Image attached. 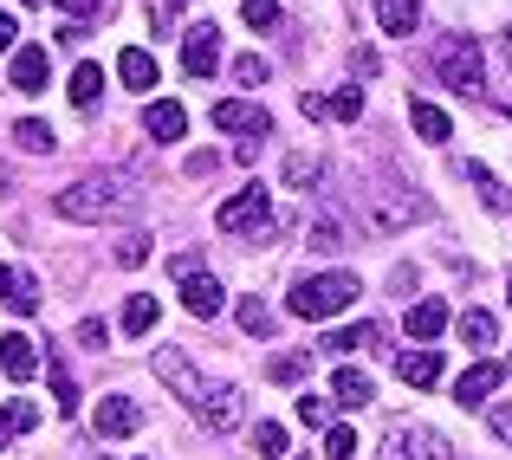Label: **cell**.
Returning a JSON list of instances; mask_svg holds the SVG:
<instances>
[{
	"mask_svg": "<svg viewBox=\"0 0 512 460\" xmlns=\"http://www.w3.org/2000/svg\"><path fill=\"white\" fill-rule=\"evenodd\" d=\"M26 428H39V402H7V409H0V448H7L13 435H26Z\"/></svg>",
	"mask_w": 512,
	"mask_h": 460,
	"instance_id": "obj_24",
	"label": "cell"
},
{
	"mask_svg": "<svg viewBox=\"0 0 512 460\" xmlns=\"http://www.w3.org/2000/svg\"><path fill=\"white\" fill-rule=\"evenodd\" d=\"M156 376H163V383H169V389H175V396H182V402H188V409H195V402H201V396H208V376H201V370H195V363H188V357H182V350H156Z\"/></svg>",
	"mask_w": 512,
	"mask_h": 460,
	"instance_id": "obj_8",
	"label": "cell"
},
{
	"mask_svg": "<svg viewBox=\"0 0 512 460\" xmlns=\"http://www.w3.org/2000/svg\"><path fill=\"white\" fill-rule=\"evenodd\" d=\"M506 59H512V26H506Z\"/></svg>",
	"mask_w": 512,
	"mask_h": 460,
	"instance_id": "obj_46",
	"label": "cell"
},
{
	"mask_svg": "<svg viewBox=\"0 0 512 460\" xmlns=\"http://www.w3.org/2000/svg\"><path fill=\"white\" fill-rule=\"evenodd\" d=\"M500 383H506L500 363H467V370L454 376V402H461V409H487V396H493Z\"/></svg>",
	"mask_w": 512,
	"mask_h": 460,
	"instance_id": "obj_11",
	"label": "cell"
},
{
	"mask_svg": "<svg viewBox=\"0 0 512 460\" xmlns=\"http://www.w3.org/2000/svg\"><path fill=\"white\" fill-rule=\"evenodd\" d=\"M175 279H182V305L195 311V318H214V311H227V292L214 273H201L195 260H175Z\"/></svg>",
	"mask_w": 512,
	"mask_h": 460,
	"instance_id": "obj_6",
	"label": "cell"
},
{
	"mask_svg": "<svg viewBox=\"0 0 512 460\" xmlns=\"http://www.w3.org/2000/svg\"><path fill=\"white\" fill-rule=\"evenodd\" d=\"M376 337H383V331H376V324L363 318V324H344V331H331V337H325V350L350 357V350H376Z\"/></svg>",
	"mask_w": 512,
	"mask_h": 460,
	"instance_id": "obj_23",
	"label": "cell"
},
{
	"mask_svg": "<svg viewBox=\"0 0 512 460\" xmlns=\"http://www.w3.org/2000/svg\"><path fill=\"white\" fill-rule=\"evenodd\" d=\"M318 175H325V169H318V156H292L286 162V188H305V195H312Z\"/></svg>",
	"mask_w": 512,
	"mask_h": 460,
	"instance_id": "obj_31",
	"label": "cell"
},
{
	"mask_svg": "<svg viewBox=\"0 0 512 460\" xmlns=\"http://www.w3.org/2000/svg\"><path fill=\"white\" fill-rule=\"evenodd\" d=\"M253 448H260L266 460H279V454H286V428H279V422H260V435H253Z\"/></svg>",
	"mask_w": 512,
	"mask_h": 460,
	"instance_id": "obj_37",
	"label": "cell"
},
{
	"mask_svg": "<svg viewBox=\"0 0 512 460\" xmlns=\"http://www.w3.org/2000/svg\"><path fill=\"white\" fill-rule=\"evenodd\" d=\"M117 260H124V266H143V260H150V240H143V234H130L124 247H117Z\"/></svg>",
	"mask_w": 512,
	"mask_h": 460,
	"instance_id": "obj_40",
	"label": "cell"
},
{
	"mask_svg": "<svg viewBox=\"0 0 512 460\" xmlns=\"http://www.w3.org/2000/svg\"><path fill=\"white\" fill-rule=\"evenodd\" d=\"M169 7H188V0H169Z\"/></svg>",
	"mask_w": 512,
	"mask_h": 460,
	"instance_id": "obj_48",
	"label": "cell"
},
{
	"mask_svg": "<svg viewBox=\"0 0 512 460\" xmlns=\"http://www.w3.org/2000/svg\"><path fill=\"white\" fill-rule=\"evenodd\" d=\"M493 435H512V409H493Z\"/></svg>",
	"mask_w": 512,
	"mask_h": 460,
	"instance_id": "obj_45",
	"label": "cell"
},
{
	"mask_svg": "<svg viewBox=\"0 0 512 460\" xmlns=\"http://www.w3.org/2000/svg\"><path fill=\"white\" fill-rule=\"evenodd\" d=\"M46 78H52V59H46V46H13V65H7V85L13 91H46Z\"/></svg>",
	"mask_w": 512,
	"mask_h": 460,
	"instance_id": "obj_12",
	"label": "cell"
},
{
	"mask_svg": "<svg viewBox=\"0 0 512 460\" xmlns=\"http://www.w3.org/2000/svg\"><path fill=\"white\" fill-rule=\"evenodd\" d=\"M299 422L305 428H331V396H312V389H305L299 396Z\"/></svg>",
	"mask_w": 512,
	"mask_h": 460,
	"instance_id": "obj_32",
	"label": "cell"
},
{
	"mask_svg": "<svg viewBox=\"0 0 512 460\" xmlns=\"http://www.w3.org/2000/svg\"><path fill=\"white\" fill-rule=\"evenodd\" d=\"M325 454H331V460H357V435H350V428L338 422V428L325 435Z\"/></svg>",
	"mask_w": 512,
	"mask_h": 460,
	"instance_id": "obj_38",
	"label": "cell"
},
{
	"mask_svg": "<svg viewBox=\"0 0 512 460\" xmlns=\"http://www.w3.org/2000/svg\"><path fill=\"white\" fill-rule=\"evenodd\" d=\"M370 396H376V383L363 370H338V376H331V402H338V409H363Z\"/></svg>",
	"mask_w": 512,
	"mask_h": 460,
	"instance_id": "obj_21",
	"label": "cell"
},
{
	"mask_svg": "<svg viewBox=\"0 0 512 460\" xmlns=\"http://www.w3.org/2000/svg\"><path fill=\"white\" fill-rule=\"evenodd\" d=\"M0 305H13L20 318H33V311H39V286L20 273V266H0Z\"/></svg>",
	"mask_w": 512,
	"mask_h": 460,
	"instance_id": "obj_17",
	"label": "cell"
},
{
	"mask_svg": "<svg viewBox=\"0 0 512 460\" xmlns=\"http://www.w3.org/2000/svg\"><path fill=\"white\" fill-rule=\"evenodd\" d=\"M52 208H59L65 221H85V227L124 221V214H137V188H124V182H72V188H59Z\"/></svg>",
	"mask_w": 512,
	"mask_h": 460,
	"instance_id": "obj_1",
	"label": "cell"
},
{
	"mask_svg": "<svg viewBox=\"0 0 512 460\" xmlns=\"http://www.w3.org/2000/svg\"><path fill=\"white\" fill-rule=\"evenodd\" d=\"M396 376H402L409 389H435V383H441V350H435V344L402 350V357H396Z\"/></svg>",
	"mask_w": 512,
	"mask_h": 460,
	"instance_id": "obj_14",
	"label": "cell"
},
{
	"mask_svg": "<svg viewBox=\"0 0 512 460\" xmlns=\"http://www.w3.org/2000/svg\"><path fill=\"white\" fill-rule=\"evenodd\" d=\"M195 415H201V428L227 435V428H240V422H247V396H240V389H208V396L195 402Z\"/></svg>",
	"mask_w": 512,
	"mask_h": 460,
	"instance_id": "obj_9",
	"label": "cell"
},
{
	"mask_svg": "<svg viewBox=\"0 0 512 460\" xmlns=\"http://www.w3.org/2000/svg\"><path fill=\"white\" fill-rule=\"evenodd\" d=\"M376 460H454V448H448V435H435V428H389L383 435V454Z\"/></svg>",
	"mask_w": 512,
	"mask_h": 460,
	"instance_id": "obj_5",
	"label": "cell"
},
{
	"mask_svg": "<svg viewBox=\"0 0 512 460\" xmlns=\"http://www.w3.org/2000/svg\"><path fill=\"white\" fill-rule=\"evenodd\" d=\"M20 46V20H13V13H0V52H13Z\"/></svg>",
	"mask_w": 512,
	"mask_h": 460,
	"instance_id": "obj_42",
	"label": "cell"
},
{
	"mask_svg": "<svg viewBox=\"0 0 512 460\" xmlns=\"http://www.w3.org/2000/svg\"><path fill=\"white\" fill-rule=\"evenodd\" d=\"M331 117H344V124H357V117H363V85H344L338 98H331Z\"/></svg>",
	"mask_w": 512,
	"mask_h": 460,
	"instance_id": "obj_36",
	"label": "cell"
},
{
	"mask_svg": "<svg viewBox=\"0 0 512 460\" xmlns=\"http://www.w3.org/2000/svg\"><path fill=\"white\" fill-rule=\"evenodd\" d=\"M91 428H98L104 441H124V435H137V428H143V409L130 396H104L98 409H91Z\"/></svg>",
	"mask_w": 512,
	"mask_h": 460,
	"instance_id": "obj_10",
	"label": "cell"
},
{
	"mask_svg": "<svg viewBox=\"0 0 512 460\" xmlns=\"http://www.w3.org/2000/svg\"><path fill=\"white\" fill-rule=\"evenodd\" d=\"M240 331H247V337H266V331H273V311H266L260 299H247V305H240Z\"/></svg>",
	"mask_w": 512,
	"mask_h": 460,
	"instance_id": "obj_35",
	"label": "cell"
},
{
	"mask_svg": "<svg viewBox=\"0 0 512 460\" xmlns=\"http://www.w3.org/2000/svg\"><path fill=\"white\" fill-rule=\"evenodd\" d=\"M78 337H85L91 350H104V324H98V318H85V324H78Z\"/></svg>",
	"mask_w": 512,
	"mask_h": 460,
	"instance_id": "obj_44",
	"label": "cell"
},
{
	"mask_svg": "<svg viewBox=\"0 0 512 460\" xmlns=\"http://www.w3.org/2000/svg\"><path fill=\"white\" fill-rule=\"evenodd\" d=\"M65 13H72V20H91V13H104V0H59Z\"/></svg>",
	"mask_w": 512,
	"mask_h": 460,
	"instance_id": "obj_43",
	"label": "cell"
},
{
	"mask_svg": "<svg viewBox=\"0 0 512 460\" xmlns=\"http://www.w3.org/2000/svg\"><path fill=\"white\" fill-rule=\"evenodd\" d=\"M52 402H59V415H78V389L65 376V363H52Z\"/></svg>",
	"mask_w": 512,
	"mask_h": 460,
	"instance_id": "obj_34",
	"label": "cell"
},
{
	"mask_svg": "<svg viewBox=\"0 0 512 460\" xmlns=\"http://www.w3.org/2000/svg\"><path fill=\"white\" fill-rule=\"evenodd\" d=\"M65 91H72V104H78V111H91V104H98V91H104V72H98V65H78Z\"/></svg>",
	"mask_w": 512,
	"mask_h": 460,
	"instance_id": "obj_27",
	"label": "cell"
},
{
	"mask_svg": "<svg viewBox=\"0 0 512 460\" xmlns=\"http://www.w3.org/2000/svg\"><path fill=\"white\" fill-rule=\"evenodd\" d=\"M13 143H20V150H33V156H46V150H52V124L20 117V124H13Z\"/></svg>",
	"mask_w": 512,
	"mask_h": 460,
	"instance_id": "obj_29",
	"label": "cell"
},
{
	"mask_svg": "<svg viewBox=\"0 0 512 460\" xmlns=\"http://www.w3.org/2000/svg\"><path fill=\"white\" fill-rule=\"evenodd\" d=\"M117 78H124L130 91H156V59L143 46H124L117 52Z\"/></svg>",
	"mask_w": 512,
	"mask_h": 460,
	"instance_id": "obj_20",
	"label": "cell"
},
{
	"mask_svg": "<svg viewBox=\"0 0 512 460\" xmlns=\"http://www.w3.org/2000/svg\"><path fill=\"white\" fill-rule=\"evenodd\" d=\"M305 376V357H273V383H299Z\"/></svg>",
	"mask_w": 512,
	"mask_h": 460,
	"instance_id": "obj_41",
	"label": "cell"
},
{
	"mask_svg": "<svg viewBox=\"0 0 512 460\" xmlns=\"http://www.w3.org/2000/svg\"><path fill=\"white\" fill-rule=\"evenodd\" d=\"M0 370H7L13 383L39 376V350H33V337H26V331H7V337H0Z\"/></svg>",
	"mask_w": 512,
	"mask_h": 460,
	"instance_id": "obj_15",
	"label": "cell"
},
{
	"mask_svg": "<svg viewBox=\"0 0 512 460\" xmlns=\"http://www.w3.org/2000/svg\"><path fill=\"white\" fill-rule=\"evenodd\" d=\"M435 78L448 91H461V98H474L487 85V59H480V46L467 33H448V39H435Z\"/></svg>",
	"mask_w": 512,
	"mask_h": 460,
	"instance_id": "obj_3",
	"label": "cell"
},
{
	"mask_svg": "<svg viewBox=\"0 0 512 460\" xmlns=\"http://www.w3.org/2000/svg\"><path fill=\"white\" fill-rule=\"evenodd\" d=\"M506 376H512V357H506Z\"/></svg>",
	"mask_w": 512,
	"mask_h": 460,
	"instance_id": "obj_49",
	"label": "cell"
},
{
	"mask_svg": "<svg viewBox=\"0 0 512 460\" xmlns=\"http://www.w3.org/2000/svg\"><path fill=\"white\" fill-rule=\"evenodd\" d=\"M214 227H221V234H273V201H266V188H240V195H227L221 208H214Z\"/></svg>",
	"mask_w": 512,
	"mask_h": 460,
	"instance_id": "obj_4",
	"label": "cell"
},
{
	"mask_svg": "<svg viewBox=\"0 0 512 460\" xmlns=\"http://www.w3.org/2000/svg\"><path fill=\"white\" fill-rule=\"evenodd\" d=\"M357 279L350 273H312V279H299V286H292V318H312V324H325V318H338V311H350L357 305Z\"/></svg>",
	"mask_w": 512,
	"mask_h": 460,
	"instance_id": "obj_2",
	"label": "cell"
},
{
	"mask_svg": "<svg viewBox=\"0 0 512 460\" xmlns=\"http://www.w3.org/2000/svg\"><path fill=\"white\" fill-rule=\"evenodd\" d=\"M409 124H415V137H422V143H448L454 137V124H448L441 104H409Z\"/></svg>",
	"mask_w": 512,
	"mask_h": 460,
	"instance_id": "obj_22",
	"label": "cell"
},
{
	"mask_svg": "<svg viewBox=\"0 0 512 460\" xmlns=\"http://www.w3.org/2000/svg\"><path fill=\"white\" fill-rule=\"evenodd\" d=\"M182 65H188V78H214V65H221V26L214 20L182 33Z\"/></svg>",
	"mask_w": 512,
	"mask_h": 460,
	"instance_id": "obj_7",
	"label": "cell"
},
{
	"mask_svg": "<svg viewBox=\"0 0 512 460\" xmlns=\"http://www.w3.org/2000/svg\"><path fill=\"white\" fill-rule=\"evenodd\" d=\"M214 130H247V137H273V117L247 98H221L214 104Z\"/></svg>",
	"mask_w": 512,
	"mask_h": 460,
	"instance_id": "obj_13",
	"label": "cell"
},
{
	"mask_svg": "<svg viewBox=\"0 0 512 460\" xmlns=\"http://www.w3.org/2000/svg\"><path fill=\"white\" fill-rule=\"evenodd\" d=\"M506 299H512V292H506Z\"/></svg>",
	"mask_w": 512,
	"mask_h": 460,
	"instance_id": "obj_50",
	"label": "cell"
},
{
	"mask_svg": "<svg viewBox=\"0 0 512 460\" xmlns=\"http://www.w3.org/2000/svg\"><path fill=\"white\" fill-rule=\"evenodd\" d=\"M454 331H461L467 350H487L493 344V311H461V318H454Z\"/></svg>",
	"mask_w": 512,
	"mask_h": 460,
	"instance_id": "obj_25",
	"label": "cell"
},
{
	"mask_svg": "<svg viewBox=\"0 0 512 460\" xmlns=\"http://www.w3.org/2000/svg\"><path fill=\"white\" fill-rule=\"evenodd\" d=\"M124 331H130V337H150V331H156V299H150V292H130V305H124Z\"/></svg>",
	"mask_w": 512,
	"mask_h": 460,
	"instance_id": "obj_26",
	"label": "cell"
},
{
	"mask_svg": "<svg viewBox=\"0 0 512 460\" xmlns=\"http://www.w3.org/2000/svg\"><path fill=\"white\" fill-rule=\"evenodd\" d=\"M143 130H150L156 143H175V137H182V130H188V111H182V104H175V98H156L150 111H143Z\"/></svg>",
	"mask_w": 512,
	"mask_h": 460,
	"instance_id": "obj_16",
	"label": "cell"
},
{
	"mask_svg": "<svg viewBox=\"0 0 512 460\" xmlns=\"http://www.w3.org/2000/svg\"><path fill=\"white\" fill-rule=\"evenodd\" d=\"M266 72H273V65H266L260 52H240V59H234V78H240V85H253V91L266 85Z\"/></svg>",
	"mask_w": 512,
	"mask_h": 460,
	"instance_id": "obj_33",
	"label": "cell"
},
{
	"mask_svg": "<svg viewBox=\"0 0 512 460\" xmlns=\"http://www.w3.org/2000/svg\"><path fill=\"white\" fill-rule=\"evenodd\" d=\"M312 247H318V253H344V247H350V240H344V221H338L331 208L312 221Z\"/></svg>",
	"mask_w": 512,
	"mask_h": 460,
	"instance_id": "obj_28",
	"label": "cell"
},
{
	"mask_svg": "<svg viewBox=\"0 0 512 460\" xmlns=\"http://www.w3.org/2000/svg\"><path fill=\"white\" fill-rule=\"evenodd\" d=\"M240 13H247V26H260V33H266V26H279V0H247Z\"/></svg>",
	"mask_w": 512,
	"mask_h": 460,
	"instance_id": "obj_39",
	"label": "cell"
},
{
	"mask_svg": "<svg viewBox=\"0 0 512 460\" xmlns=\"http://www.w3.org/2000/svg\"><path fill=\"white\" fill-rule=\"evenodd\" d=\"M376 26L396 39H409L415 26H422V0H376Z\"/></svg>",
	"mask_w": 512,
	"mask_h": 460,
	"instance_id": "obj_19",
	"label": "cell"
},
{
	"mask_svg": "<svg viewBox=\"0 0 512 460\" xmlns=\"http://www.w3.org/2000/svg\"><path fill=\"white\" fill-rule=\"evenodd\" d=\"M467 175H474V188H480V201H487V208H506V188L493 182L487 162H467Z\"/></svg>",
	"mask_w": 512,
	"mask_h": 460,
	"instance_id": "obj_30",
	"label": "cell"
},
{
	"mask_svg": "<svg viewBox=\"0 0 512 460\" xmlns=\"http://www.w3.org/2000/svg\"><path fill=\"white\" fill-rule=\"evenodd\" d=\"M402 324H409L415 344H435V337L448 331V305H441V299H422V305H409V318H402Z\"/></svg>",
	"mask_w": 512,
	"mask_h": 460,
	"instance_id": "obj_18",
	"label": "cell"
},
{
	"mask_svg": "<svg viewBox=\"0 0 512 460\" xmlns=\"http://www.w3.org/2000/svg\"><path fill=\"white\" fill-rule=\"evenodd\" d=\"M26 7H46V0H26Z\"/></svg>",
	"mask_w": 512,
	"mask_h": 460,
	"instance_id": "obj_47",
	"label": "cell"
}]
</instances>
